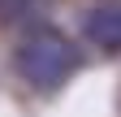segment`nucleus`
Wrapping results in <instances>:
<instances>
[{
    "label": "nucleus",
    "instance_id": "nucleus-1",
    "mask_svg": "<svg viewBox=\"0 0 121 117\" xmlns=\"http://www.w3.org/2000/svg\"><path fill=\"white\" fill-rule=\"evenodd\" d=\"M13 65H17L22 82H30L35 91H56L60 82L73 78V69L82 65V56L73 48V39H65L60 31H52V26H39V31H30L17 43Z\"/></svg>",
    "mask_w": 121,
    "mask_h": 117
},
{
    "label": "nucleus",
    "instance_id": "nucleus-2",
    "mask_svg": "<svg viewBox=\"0 0 121 117\" xmlns=\"http://www.w3.org/2000/svg\"><path fill=\"white\" fill-rule=\"evenodd\" d=\"M82 39L99 52H121V4H95L82 18Z\"/></svg>",
    "mask_w": 121,
    "mask_h": 117
},
{
    "label": "nucleus",
    "instance_id": "nucleus-3",
    "mask_svg": "<svg viewBox=\"0 0 121 117\" xmlns=\"http://www.w3.org/2000/svg\"><path fill=\"white\" fill-rule=\"evenodd\" d=\"M35 9H39V0H0V22L4 26L26 22V18H35Z\"/></svg>",
    "mask_w": 121,
    "mask_h": 117
}]
</instances>
